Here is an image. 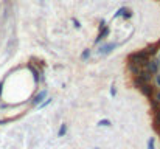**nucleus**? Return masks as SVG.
Instances as JSON below:
<instances>
[{
    "label": "nucleus",
    "instance_id": "obj_1",
    "mask_svg": "<svg viewBox=\"0 0 160 149\" xmlns=\"http://www.w3.org/2000/svg\"><path fill=\"white\" fill-rule=\"evenodd\" d=\"M129 61H131L132 64H137V65L142 67V65H146V64H148L149 56L146 54L145 50H142V51H135V53L129 54Z\"/></svg>",
    "mask_w": 160,
    "mask_h": 149
},
{
    "label": "nucleus",
    "instance_id": "obj_2",
    "mask_svg": "<svg viewBox=\"0 0 160 149\" xmlns=\"http://www.w3.org/2000/svg\"><path fill=\"white\" fill-rule=\"evenodd\" d=\"M159 68H160V64L159 61H148V64H146V72L149 73V75H157L159 73Z\"/></svg>",
    "mask_w": 160,
    "mask_h": 149
},
{
    "label": "nucleus",
    "instance_id": "obj_3",
    "mask_svg": "<svg viewBox=\"0 0 160 149\" xmlns=\"http://www.w3.org/2000/svg\"><path fill=\"white\" fill-rule=\"evenodd\" d=\"M109 27H106L104 25V20H101V25H100V33H98V37L95 39V42H100V41H103L104 37H107L109 36Z\"/></svg>",
    "mask_w": 160,
    "mask_h": 149
},
{
    "label": "nucleus",
    "instance_id": "obj_4",
    "mask_svg": "<svg viewBox=\"0 0 160 149\" xmlns=\"http://www.w3.org/2000/svg\"><path fill=\"white\" fill-rule=\"evenodd\" d=\"M140 92H142L145 97H148V98H152L154 87H152V84H151V82H148V84H143V86L140 87Z\"/></svg>",
    "mask_w": 160,
    "mask_h": 149
},
{
    "label": "nucleus",
    "instance_id": "obj_5",
    "mask_svg": "<svg viewBox=\"0 0 160 149\" xmlns=\"http://www.w3.org/2000/svg\"><path fill=\"white\" fill-rule=\"evenodd\" d=\"M128 70H129V73H131V75H134L135 78L142 73V67H140V65H137V64H132V62H129Z\"/></svg>",
    "mask_w": 160,
    "mask_h": 149
},
{
    "label": "nucleus",
    "instance_id": "obj_6",
    "mask_svg": "<svg viewBox=\"0 0 160 149\" xmlns=\"http://www.w3.org/2000/svg\"><path fill=\"white\" fill-rule=\"evenodd\" d=\"M137 78H138V79H140L143 84H148V82H151V78H152V75H149L148 72H143V70H142V73H140Z\"/></svg>",
    "mask_w": 160,
    "mask_h": 149
},
{
    "label": "nucleus",
    "instance_id": "obj_7",
    "mask_svg": "<svg viewBox=\"0 0 160 149\" xmlns=\"http://www.w3.org/2000/svg\"><path fill=\"white\" fill-rule=\"evenodd\" d=\"M45 97H47V90H42L41 93H38V95H36V97L33 98V104H34V106L41 104V102L44 101V98H45Z\"/></svg>",
    "mask_w": 160,
    "mask_h": 149
},
{
    "label": "nucleus",
    "instance_id": "obj_8",
    "mask_svg": "<svg viewBox=\"0 0 160 149\" xmlns=\"http://www.w3.org/2000/svg\"><path fill=\"white\" fill-rule=\"evenodd\" d=\"M115 47H117V44H115V42H110V44H107V45H103V47L100 48V53H101V54H106L109 51H112Z\"/></svg>",
    "mask_w": 160,
    "mask_h": 149
},
{
    "label": "nucleus",
    "instance_id": "obj_9",
    "mask_svg": "<svg viewBox=\"0 0 160 149\" xmlns=\"http://www.w3.org/2000/svg\"><path fill=\"white\" fill-rule=\"evenodd\" d=\"M145 51H146V54L151 57V56H154V54H157V51H159V47L156 45V44H152V45H149L148 48H145Z\"/></svg>",
    "mask_w": 160,
    "mask_h": 149
},
{
    "label": "nucleus",
    "instance_id": "obj_10",
    "mask_svg": "<svg viewBox=\"0 0 160 149\" xmlns=\"http://www.w3.org/2000/svg\"><path fill=\"white\" fill-rule=\"evenodd\" d=\"M28 68L31 70V73H33V76H34V81H36V82H39V79H41V72H39L36 67H33L31 64L28 65Z\"/></svg>",
    "mask_w": 160,
    "mask_h": 149
},
{
    "label": "nucleus",
    "instance_id": "obj_11",
    "mask_svg": "<svg viewBox=\"0 0 160 149\" xmlns=\"http://www.w3.org/2000/svg\"><path fill=\"white\" fill-rule=\"evenodd\" d=\"M154 129H160V109L154 112Z\"/></svg>",
    "mask_w": 160,
    "mask_h": 149
},
{
    "label": "nucleus",
    "instance_id": "obj_12",
    "mask_svg": "<svg viewBox=\"0 0 160 149\" xmlns=\"http://www.w3.org/2000/svg\"><path fill=\"white\" fill-rule=\"evenodd\" d=\"M67 134V124H61V129L58 132V137H64Z\"/></svg>",
    "mask_w": 160,
    "mask_h": 149
},
{
    "label": "nucleus",
    "instance_id": "obj_13",
    "mask_svg": "<svg viewBox=\"0 0 160 149\" xmlns=\"http://www.w3.org/2000/svg\"><path fill=\"white\" fill-rule=\"evenodd\" d=\"M151 104H152V110H154V112L160 109V102H157L154 98H151Z\"/></svg>",
    "mask_w": 160,
    "mask_h": 149
},
{
    "label": "nucleus",
    "instance_id": "obj_14",
    "mask_svg": "<svg viewBox=\"0 0 160 149\" xmlns=\"http://www.w3.org/2000/svg\"><path fill=\"white\" fill-rule=\"evenodd\" d=\"M123 17H124V19H131V17H132V11L126 8V11L123 12Z\"/></svg>",
    "mask_w": 160,
    "mask_h": 149
},
{
    "label": "nucleus",
    "instance_id": "obj_15",
    "mask_svg": "<svg viewBox=\"0 0 160 149\" xmlns=\"http://www.w3.org/2000/svg\"><path fill=\"white\" fill-rule=\"evenodd\" d=\"M98 126H110V121H109V120H101V121L98 123Z\"/></svg>",
    "mask_w": 160,
    "mask_h": 149
},
{
    "label": "nucleus",
    "instance_id": "obj_16",
    "mask_svg": "<svg viewBox=\"0 0 160 149\" xmlns=\"http://www.w3.org/2000/svg\"><path fill=\"white\" fill-rule=\"evenodd\" d=\"M148 149H156V146H154V138H149V142H148Z\"/></svg>",
    "mask_w": 160,
    "mask_h": 149
},
{
    "label": "nucleus",
    "instance_id": "obj_17",
    "mask_svg": "<svg viewBox=\"0 0 160 149\" xmlns=\"http://www.w3.org/2000/svg\"><path fill=\"white\" fill-rule=\"evenodd\" d=\"M126 11V8H120L117 12H115V17H118V16H123V12Z\"/></svg>",
    "mask_w": 160,
    "mask_h": 149
},
{
    "label": "nucleus",
    "instance_id": "obj_18",
    "mask_svg": "<svg viewBox=\"0 0 160 149\" xmlns=\"http://www.w3.org/2000/svg\"><path fill=\"white\" fill-rule=\"evenodd\" d=\"M89 56H90V50H84V53H82L81 57H82V59H87Z\"/></svg>",
    "mask_w": 160,
    "mask_h": 149
},
{
    "label": "nucleus",
    "instance_id": "obj_19",
    "mask_svg": "<svg viewBox=\"0 0 160 149\" xmlns=\"http://www.w3.org/2000/svg\"><path fill=\"white\" fill-rule=\"evenodd\" d=\"M72 20H73V23H75V27H76V28H81V23H79V20H78V19H75V17H73Z\"/></svg>",
    "mask_w": 160,
    "mask_h": 149
},
{
    "label": "nucleus",
    "instance_id": "obj_20",
    "mask_svg": "<svg viewBox=\"0 0 160 149\" xmlns=\"http://www.w3.org/2000/svg\"><path fill=\"white\" fill-rule=\"evenodd\" d=\"M156 84H157V87L160 89V75H159V73L156 75Z\"/></svg>",
    "mask_w": 160,
    "mask_h": 149
},
{
    "label": "nucleus",
    "instance_id": "obj_21",
    "mask_svg": "<svg viewBox=\"0 0 160 149\" xmlns=\"http://www.w3.org/2000/svg\"><path fill=\"white\" fill-rule=\"evenodd\" d=\"M110 93L115 97V93H117V89H115V86H112V89H110Z\"/></svg>",
    "mask_w": 160,
    "mask_h": 149
},
{
    "label": "nucleus",
    "instance_id": "obj_22",
    "mask_svg": "<svg viewBox=\"0 0 160 149\" xmlns=\"http://www.w3.org/2000/svg\"><path fill=\"white\" fill-rule=\"evenodd\" d=\"M154 99H156L157 102H160V92H159V93H157V95H156V98H154Z\"/></svg>",
    "mask_w": 160,
    "mask_h": 149
},
{
    "label": "nucleus",
    "instance_id": "obj_23",
    "mask_svg": "<svg viewBox=\"0 0 160 149\" xmlns=\"http://www.w3.org/2000/svg\"><path fill=\"white\" fill-rule=\"evenodd\" d=\"M156 45H157V47H160V41H159V42H157V44H156Z\"/></svg>",
    "mask_w": 160,
    "mask_h": 149
},
{
    "label": "nucleus",
    "instance_id": "obj_24",
    "mask_svg": "<svg viewBox=\"0 0 160 149\" xmlns=\"http://www.w3.org/2000/svg\"><path fill=\"white\" fill-rule=\"evenodd\" d=\"M159 132H160V129H159Z\"/></svg>",
    "mask_w": 160,
    "mask_h": 149
},
{
    "label": "nucleus",
    "instance_id": "obj_25",
    "mask_svg": "<svg viewBox=\"0 0 160 149\" xmlns=\"http://www.w3.org/2000/svg\"><path fill=\"white\" fill-rule=\"evenodd\" d=\"M97 149H98V148H97Z\"/></svg>",
    "mask_w": 160,
    "mask_h": 149
}]
</instances>
